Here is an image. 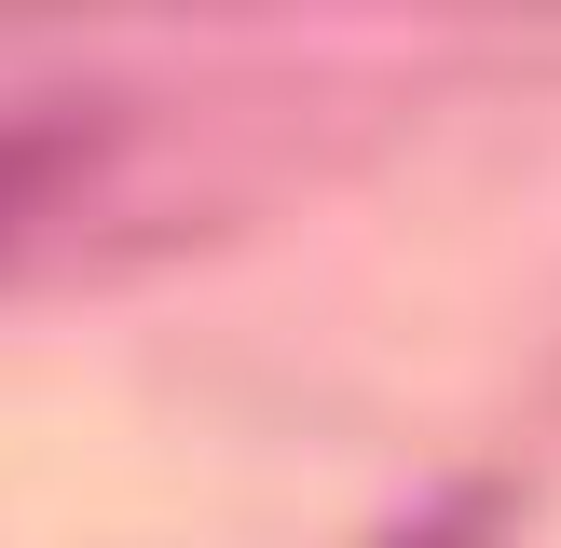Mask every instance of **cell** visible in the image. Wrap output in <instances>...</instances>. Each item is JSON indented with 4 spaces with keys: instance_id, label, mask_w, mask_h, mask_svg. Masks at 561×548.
<instances>
[{
    "instance_id": "1",
    "label": "cell",
    "mask_w": 561,
    "mask_h": 548,
    "mask_svg": "<svg viewBox=\"0 0 561 548\" xmlns=\"http://www.w3.org/2000/svg\"><path fill=\"white\" fill-rule=\"evenodd\" d=\"M69 164H82V110H0V247L69 192Z\"/></svg>"
}]
</instances>
